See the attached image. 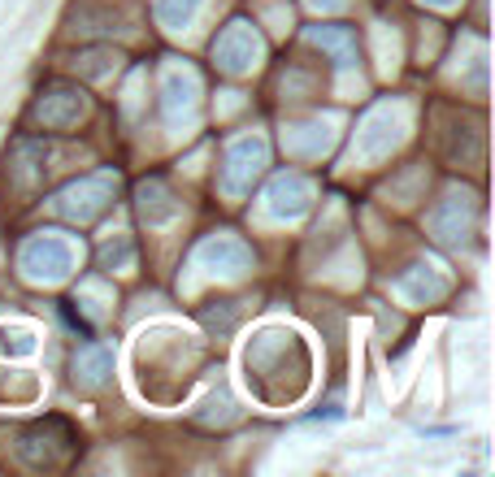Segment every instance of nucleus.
<instances>
[{"label": "nucleus", "instance_id": "nucleus-1", "mask_svg": "<svg viewBox=\"0 0 495 477\" xmlns=\"http://www.w3.org/2000/svg\"><path fill=\"white\" fill-rule=\"evenodd\" d=\"M79 369H83V382H87V386H96V382L104 378V369H109V356L96 352V347H87V352L79 356Z\"/></svg>", "mask_w": 495, "mask_h": 477}, {"label": "nucleus", "instance_id": "nucleus-2", "mask_svg": "<svg viewBox=\"0 0 495 477\" xmlns=\"http://www.w3.org/2000/svg\"><path fill=\"white\" fill-rule=\"evenodd\" d=\"M0 352H35V335L31 330H5L0 326Z\"/></svg>", "mask_w": 495, "mask_h": 477}]
</instances>
